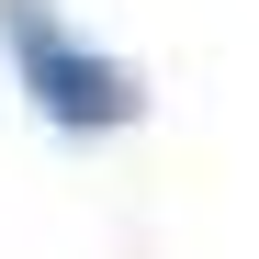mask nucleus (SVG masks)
Wrapping results in <instances>:
<instances>
[{
    "instance_id": "nucleus-1",
    "label": "nucleus",
    "mask_w": 259,
    "mask_h": 259,
    "mask_svg": "<svg viewBox=\"0 0 259 259\" xmlns=\"http://www.w3.org/2000/svg\"><path fill=\"white\" fill-rule=\"evenodd\" d=\"M0 46L23 57V91L46 102L57 124H79V136H91V124H136V79H124L113 57H79L68 34L46 23V0H0Z\"/></svg>"
}]
</instances>
